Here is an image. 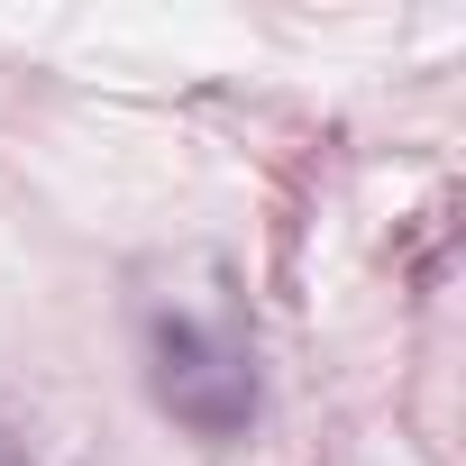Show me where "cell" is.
<instances>
[{
    "mask_svg": "<svg viewBox=\"0 0 466 466\" xmlns=\"http://www.w3.org/2000/svg\"><path fill=\"white\" fill-rule=\"evenodd\" d=\"M147 384L201 439H238L248 411H257V366H248V339L228 329V311L156 302L147 311Z\"/></svg>",
    "mask_w": 466,
    "mask_h": 466,
    "instance_id": "6da1fadb",
    "label": "cell"
},
{
    "mask_svg": "<svg viewBox=\"0 0 466 466\" xmlns=\"http://www.w3.org/2000/svg\"><path fill=\"white\" fill-rule=\"evenodd\" d=\"M0 466H19V448H10V430H0Z\"/></svg>",
    "mask_w": 466,
    "mask_h": 466,
    "instance_id": "7a4b0ae2",
    "label": "cell"
}]
</instances>
